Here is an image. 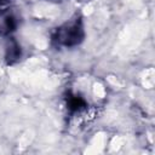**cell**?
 Here are the masks:
<instances>
[{
	"label": "cell",
	"mask_w": 155,
	"mask_h": 155,
	"mask_svg": "<svg viewBox=\"0 0 155 155\" xmlns=\"http://www.w3.org/2000/svg\"><path fill=\"white\" fill-rule=\"evenodd\" d=\"M85 33L84 27L80 19H75L74 22L67 23L62 27H59L56 30L54 40L65 47H74L78 46L84 40Z\"/></svg>",
	"instance_id": "cell-1"
},
{
	"label": "cell",
	"mask_w": 155,
	"mask_h": 155,
	"mask_svg": "<svg viewBox=\"0 0 155 155\" xmlns=\"http://www.w3.org/2000/svg\"><path fill=\"white\" fill-rule=\"evenodd\" d=\"M19 57H21V47L15 40H12L6 50V61L8 64H13L19 59Z\"/></svg>",
	"instance_id": "cell-2"
},
{
	"label": "cell",
	"mask_w": 155,
	"mask_h": 155,
	"mask_svg": "<svg viewBox=\"0 0 155 155\" xmlns=\"http://www.w3.org/2000/svg\"><path fill=\"white\" fill-rule=\"evenodd\" d=\"M67 105H68V109L70 111L76 113V111H80L81 109H84L86 107V102L76 94H69V97L67 98Z\"/></svg>",
	"instance_id": "cell-3"
},
{
	"label": "cell",
	"mask_w": 155,
	"mask_h": 155,
	"mask_svg": "<svg viewBox=\"0 0 155 155\" xmlns=\"http://www.w3.org/2000/svg\"><path fill=\"white\" fill-rule=\"evenodd\" d=\"M11 0H0V6L1 5H6V4H8Z\"/></svg>",
	"instance_id": "cell-4"
}]
</instances>
